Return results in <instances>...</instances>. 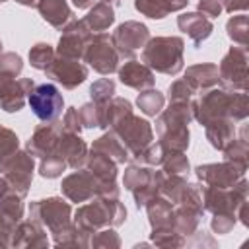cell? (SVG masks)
Here are the masks:
<instances>
[{
  "label": "cell",
  "mask_w": 249,
  "mask_h": 249,
  "mask_svg": "<svg viewBox=\"0 0 249 249\" xmlns=\"http://www.w3.org/2000/svg\"><path fill=\"white\" fill-rule=\"evenodd\" d=\"M29 107L41 121H54L62 111V95L53 84H41L29 93Z\"/></svg>",
  "instance_id": "obj_1"
}]
</instances>
